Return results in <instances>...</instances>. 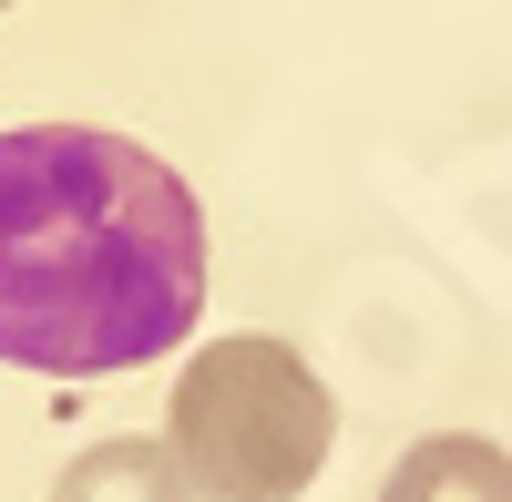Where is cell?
I'll use <instances>...</instances> for the list:
<instances>
[{
	"label": "cell",
	"instance_id": "3957f363",
	"mask_svg": "<svg viewBox=\"0 0 512 502\" xmlns=\"http://www.w3.org/2000/svg\"><path fill=\"white\" fill-rule=\"evenodd\" d=\"M379 502H512V451L482 431H431L390 462Z\"/></svg>",
	"mask_w": 512,
	"mask_h": 502
},
{
	"label": "cell",
	"instance_id": "277c9868",
	"mask_svg": "<svg viewBox=\"0 0 512 502\" xmlns=\"http://www.w3.org/2000/svg\"><path fill=\"white\" fill-rule=\"evenodd\" d=\"M52 502H195V482H185V462H175L164 441L113 431V441H93V451H72V462H62Z\"/></svg>",
	"mask_w": 512,
	"mask_h": 502
},
{
	"label": "cell",
	"instance_id": "6da1fadb",
	"mask_svg": "<svg viewBox=\"0 0 512 502\" xmlns=\"http://www.w3.org/2000/svg\"><path fill=\"white\" fill-rule=\"evenodd\" d=\"M205 318V205L134 134H0V359L41 380H123Z\"/></svg>",
	"mask_w": 512,
	"mask_h": 502
},
{
	"label": "cell",
	"instance_id": "5b68a950",
	"mask_svg": "<svg viewBox=\"0 0 512 502\" xmlns=\"http://www.w3.org/2000/svg\"><path fill=\"white\" fill-rule=\"evenodd\" d=\"M0 11H11V0H0Z\"/></svg>",
	"mask_w": 512,
	"mask_h": 502
},
{
	"label": "cell",
	"instance_id": "7a4b0ae2",
	"mask_svg": "<svg viewBox=\"0 0 512 502\" xmlns=\"http://www.w3.org/2000/svg\"><path fill=\"white\" fill-rule=\"evenodd\" d=\"M164 451L205 502H297L338 451V400L308 369V349L236 328L185 359L175 400H164Z\"/></svg>",
	"mask_w": 512,
	"mask_h": 502
}]
</instances>
